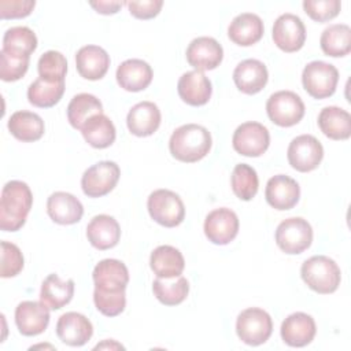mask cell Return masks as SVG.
Masks as SVG:
<instances>
[{
	"mask_svg": "<svg viewBox=\"0 0 351 351\" xmlns=\"http://www.w3.org/2000/svg\"><path fill=\"white\" fill-rule=\"evenodd\" d=\"M33 204V193L29 185L19 180L4 184L0 199V228L4 232L19 230L27 218Z\"/></svg>",
	"mask_w": 351,
	"mask_h": 351,
	"instance_id": "6da1fadb",
	"label": "cell"
},
{
	"mask_svg": "<svg viewBox=\"0 0 351 351\" xmlns=\"http://www.w3.org/2000/svg\"><path fill=\"white\" fill-rule=\"evenodd\" d=\"M213 138L210 132L197 123H186L177 128L169 140V149L173 158L185 163H195L203 159L211 149Z\"/></svg>",
	"mask_w": 351,
	"mask_h": 351,
	"instance_id": "7a4b0ae2",
	"label": "cell"
},
{
	"mask_svg": "<svg viewBox=\"0 0 351 351\" xmlns=\"http://www.w3.org/2000/svg\"><path fill=\"white\" fill-rule=\"evenodd\" d=\"M302 280L317 293H333L341 281V271L337 263L326 255H314L306 259L300 267Z\"/></svg>",
	"mask_w": 351,
	"mask_h": 351,
	"instance_id": "3957f363",
	"label": "cell"
},
{
	"mask_svg": "<svg viewBox=\"0 0 351 351\" xmlns=\"http://www.w3.org/2000/svg\"><path fill=\"white\" fill-rule=\"evenodd\" d=\"M273 332V321L267 311L259 307H248L237 315L236 333L248 346H261L269 340Z\"/></svg>",
	"mask_w": 351,
	"mask_h": 351,
	"instance_id": "277c9868",
	"label": "cell"
},
{
	"mask_svg": "<svg viewBox=\"0 0 351 351\" xmlns=\"http://www.w3.org/2000/svg\"><path fill=\"white\" fill-rule=\"evenodd\" d=\"M151 218L162 226H178L185 218V206L181 197L170 189H156L147 200Z\"/></svg>",
	"mask_w": 351,
	"mask_h": 351,
	"instance_id": "5b68a950",
	"label": "cell"
},
{
	"mask_svg": "<svg viewBox=\"0 0 351 351\" xmlns=\"http://www.w3.org/2000/svg\"><path fill=\"white\" fill-rule=\"evenodd\" d=\"M313 243V228L302 217H291L280 222L276 229V244L289 255L306 251Z\"/></svg>",
	"mask_w": 351,
	"mask_h": 351,
	"instance_id": "8992f818",
	"label": "cell"
},
{
	"mask_svg": "<svg viewBox=\"0 0 351 351\" xmlns=\"http://www.w3.org/2000/svg\"><path fill=\"white\" fill-rule=\"evenodd\" d=\"M339 82L337 69L322 60L307 63L302 73V84L304 90L314 99H326L336 90Z\"/></svg>",
	"mask_w": 351,
	"mask_h": 351,
	"instance_id": "52a82bcc",
	"label": "cell"
},
{
	"mask_svg": "<svg viewBox=\"0 0 351 351\" xmlns=\"http://www.w3.org/2000/svg\"><path fill=\"white\" fill-rule=\"evenodd\" d=\"M304 103L299 95L292 90H278L270 95L266 103L269 119L282 128H289L304 117Z\"/></svg>",
	"mask_w": 351,
	"mask_h": 351,
	"instance_id": "ba28073f",
	"label": "cell"
},
{
	"mask_svg": "<svg viewBox=\"0 0 351 351\" xmlns=\"http://www.w3.org/2000/svg\"><path fill=\"white\" fill-rule=\"evenodd\" d=\"M121 170L115 162H97L84 171L81 177L82 192L88 197H101L115 188Z\"/></svg>",
	"mask_w": 351,
	"mask_h": 351,
	"instance_id": "9c48e42d",
	"label": "cell"
},
{
	"mask_svg": "<svg viewBox=\"0 0 351 351\" xmlns=\"http://www.w3.org/2000/svg\"><path fill=\"white\" fill-rule=\"evenodd\" d=\"M233 149L248 158L263 155L270 145V133L267 128L259 122H244L239 125L232 137Z\"/></svg>",
	"mask_w": 351,
	"mask_h": 351,
	"instance_id": "30bf717a",
	"label": "cell"
},
{
	"mask_svg": "<svg viewBox=\"0 0 351 351\" xmlns=\"http://www.w3.org/2000/svg\"><path fill=\"white\" fill-rule=\"evenodd\" d=\"M287 158L292 169L300 173L313 171L324 158V147L314 136L300 134L289 143Z\"/></svg>",
	"mask_w": 351,
	"mask_h": 351,
	"instance_id": "8fae6325",
	"label": "cell"
},
{
	"mask_svg": "<svg viewBox=\"0 0 351 351\" xmlns=\"http://www.w3.org/2000/svg\"><path fill=\"white\" fill-rule=\"evenodd\" d=\"M239 226L237 214L228 207H219L207 214L203 229L208 241L217 245H225L236 239Z\"/></svg>",
	"mask_w": 351,
	"mask_h": 351,
	"instance_id": "7c38bea8",
	"label": "cell"
},
{
	"mask_svg": "<svg viewBox=\"0 0 351 351\" xmlns=\"http://www.w3.org/2000/svg\"><path fill=\"white\" fill-rule=\"evenodd\" d=\"M271 37L281 51L296 52L302 49L306 41L304 23L298 15L285 12L274 21Z\"/></svg>",
	"mask_w": 351,
	"mask_h": 351,
	"instance_id": "4fadbf2b",
	"label": "cell"
},
{
	"mask_svg": "<svg viewBox=\"0 0 351 351\" xmlns=\"http://www.w3.org/2000/svg\"><path fill=\"white\" fill-rule=\"evenodd\" d=\"M186 60L197 71L217 69L223 58L222 45L213 37L193 38L186 48Z\"/></svg>",
	"mask_w": 351,
	"mask_h": 351,
	"instance_id": "5bb4252c",
	"label": "cell"
},
{
	"mask_svg": "<svg viewBox=\"0 0 351 351\" xmlns=\"http://www.w3.org/2000/svg\"><path fill=\"white\" fill-rule=\"evenodd\" d=\"M49 308L40 300H23L15 308V324L21 335L37 336L49 324Z\"/></svg>",
	"mask_w": 351,
	"mask_h": 351,
	"instance_id": "9a60e30c",
	"label": "cell"
},
{
	"mask_svg": "<svg viewBox=\"0 0 351 351\" xmlns=\"http://www.w3.org/2000/svg\"><path fill=\"white\" fill-rule=\"evenodd\" d=\"M56 335L62 343L71 347H81L90 340L93 325L84 314L69 311L59 317L56 322Z\"/></svg>",
	"mask_w": 351,
	"mask_h": 351,
	"instance_id": "2e32d148",
	"label": "cell"
},
{
	"mask_svg": "<svg viewBox=\"0 0 351 351\" xmlns=\"http://www.w3.org/2000/svg\"><path fill=\"white\" fill-rule=\"evenodd\" d=\"M265 197L276 210H291L299 202L300 186L293 178L285 174H277L269 178L265 188Z\"/></svg>",
	"mask_w": 351,
	"mask_h": 351,
	"instance_id": "e0dca14e",
	"label": "cell"
},
{
	"mask_svg": "<svg viewBox=\"0 0 351 351\" xmlns=\"http://www.w3.org/2000/svg\"><path fill=\"white\" fill-rule=\"evenodd\" d=\"M280 333L282 341L289 347H304L315 337V321L306 313H292L282 321Z\"/></svg>",
	"mask_w": 351,
	"mask_h": 351,
	"instance_id": "ac0fdd59",
	"label": "cell"
},
{
	"mask_svg": "<svg viewBox=\"0 0 351 351\" xmlns=\"http://www.w3.org/2000/svg\"><path fill=\"white\" fill-rule=\"evenodd\" d=\"M177 92L181 100L189 106L199 107L208 103L213 86L211 81L203 71L192 70L184 73L177 84Z\"/></svg>",
	"mask_w": 351,
	"mask_h": 351,
	"instance_id": "d6986e66",
	"label": "cell"
},
{
	"mask_svg": "<svg viewBox=\"0 0 351 351\" xmlns=\"http://www.w3.org/2000/svg\"><path fill=\"white\" fill-rule=\"evenodd\" d=\"M162 115L159 107L148 100L134 104L126 117V125L132 134L147 137L154 134L160 126Z\"/></svg>",
	"mask_w": 351,
	"mask_h": 351,
	"instance_id": "ffe728a7",
	"label": "cell"
},
{
	"mask_svg": "<svg viewBox=\"0 0 351 351\" xmlns=\"http://www.w3.org/2000/svg\"><path fill=\"white\" fill-rule=\"evenodd\" d=\"M75 67L82 78L100 80L110 67V55L99 45L81 47L75 53Z\"/></svg>",
	"mask_w": 351,
	"mask_h": 351,
	"instance_id": "44dd1931",
	"label": "cell"
},
{
	"mask_svg": "<svg viewBox=\"0 0 351 351\" xmlns=\"http://www.w3.org/2000/svg\"><path fill=\"white\" fill-rule=\"evenodd\" d=\"M269 80L266 66L258 59H245L240 62L233 71V81L237 89L245 95L261 92Z\"/></svg>",
	"mask_w": 351,
	"mask_h": 351,
	"instance_id": "7402d4cb",
	"label": "cell"
},
{
	"mask_svg": "<svg viewBox=\"0 0 351 351\" xmlns=\"http://www.w3.org/2000/svg\"><path fill=\"white\" fill-rule=\"evenodd\" d=\"M92 278L95 288L103 291H125L129 282V271L123 262L107 258L95 266Z\"/></svg>",
	"mask_w": 351,
	"mask_h": 351,
	"instance_id": "603a6c76",
	"label": "cell"
},
{
	"mask_svg": "<svg viewBox=\"0 0 351 351\" xmlns=\"http://www.w3.org/2000/svg\"><path fill=\"white\" fill-rule=\"evenodd\" d=\"M47 213L59 225H73L82 218L84 206L74 195L58 191L48 197Z\"/></svg>",
	"mask_w": 351,
	"mask_h": 351,
	"instance_id": "cb8c5ba5",
	"label": "cell"
},
{
	"mask_svg": "<svg viewBox=\"0 0 351 351\" xmlns=\"http://www.w3.org/2000/svg\"><path fill=\"white\" fill-rule=\"evenodd\" d=\"M117 82L128 92H140L148 88L154 73L151 66L141 59H128L117 69Z\"/></svg>",
	"mask_w": 351,
	"mask_h": 351,
	"instance_id": "d4e9b609",
	"label": "cell"
},
{
	"mask_svg": "<svg viewBox=\"0 0 351 351\" xmlns=\"http://www.w3.org/2000/svg\"><path fill=\"white\" fill-rule=\"evenodd\" d=\"M86 237L97 250H110L121 239V228L117 219L107 214L95 215L86 226Z\"/></svg>",
	"mask_w": 351,
	"mask_h": 351,
	"instance_id": "484cf974",
	"label": "cell"
},
{
	"mask_svg": "<svg viewBox=\"0 0 351 351\" xmlns=\"http://www.w3.org/2000/svg\"><path fill=\"white\" fill-rule=\"evenodd\" d=\"M265 27L261 16L252 12H243L234 16L228 27L230 41L240 47L256 44L263 36Z\"/></svg>",
	"mask_w": 351,
	"mask_h": 351,
	"instance_id": "4316f807",
	"label": "cell"
},
{
	"mask_svg": "<svg viewBox=\"0 0 351 351\" xmlns=\"http://www.w3.org/2000/svg\"><path fill=\"white\" fill-rule=\"evenodd\" d=\"M149 266L159 278L180 277L185 267V259L173 245H159L149 256Z\"/></svg>",
	"mask_w": 351,
	"mask_h": 351,
	"instance_id": "83f0119b",
	"label": "cell"
},
{
	"mask_svg": "<svg viewBox=\"0 0 351 351\" xmlns=\"http://www.w3.org/2000/svg\"><path fill=\"white\" fill-rule=\"evenodd\" d=\"M319 130L332 140H347L351 136V115L348 111L329 106L321 110L318 114Z\"/></svg>",
	"mask_w": 351,
	"mask_h": 351,
	"instance_id": "f1b7e54d",
	"label": "cell"
},
{
	"mask_svg": "<svg viewBox=\"0 0 351 351\" xmlns=\"http://www.w3.org/2000/svg\"><path fill=\"white\" fill-rule=\"evenodd\" d=\"M10 133L19 141L33 143L43 137L45 125L43 118L32 111H16L8 119Z\"/></svg>",
	"mask_w": 351,
	"mask_h": 351,
	"instance_id": "f546056e",
	"label": "cell"
},
{
	"mask_svg": "<svg viewBox=\"0 0 351 351\" xmlns=\"http://www.w3.org/2000/svg\"><path fill=\"white\" fill-rule=\"evenodd\" d=\"M74 295V281L70 278L67 281H62L56 273L48 274L40 291V300L49 310H59L69 304Z\"/></svg>",
	"mask_w": 351,
	"mask_h": 351,
	"instance_id": "4dcf8cb0",
	"label": "cell"
},
{
	"mask_svg": "<svg viewBox=\"0 0 351 351\" xmlns=\"http://www.w3.org/2000/svg\"><path fill=\"white\" fill-rule=\"evenodd\" d=\"M81 133L85 141L97 149L110 147L117 137V130L112 121L104 114H97L89 118L81 128Z\"/></svg>",
	"mask_w": 351,
	"mask_h": 351,
	"instance_id": "1f68e13d",
	"label": "cell"
},
{
	"mask_svg": "<svg viewBox=\"0 0 351 351\" xmlns=\"http://www.w3.org/2000/svg\"><path fill=\"white\" fill-rule=\"evenodd\" d=\"M321 49L332 58H341L351 51V27L346 23H333L324 29L319 38Z\"/></svg>",
	"mask_w": 351,
	"mask_h": 351,
	"instance_id": "d6a6232c",
	"label": "cell"
},
{
	"mask_svg": "<svg viewBox=\"0 0 351 351\" xmlns=\"http://www.w3.org/2000/svg\"><path fill=\"white\" fill-rule=\"evenodd\" d=\"M103 114L101 101L90 93L75 95L67 106V121L74 129L81 130L84 123L93 115Z\"/></svg>",
	"mask_w": 351,
	"mask_h": 351,
	"instance_id": "836d02e7",
	"label": "cell"
},
{
	"mask_svg": "<svg viewBox=\"0 0 351 351\" xmlns=\"http://www.w3.org/2000/svg\"><path fill=\"white\" fill-rule=\"evenodd\" d=\"M152 292L165 306H177L182 303L189 293V282L185 277L156 278L152 282Z\"/></svg>",
	"mask_w": 351,
	"mask_h": 351,
	"instance_id": "e575fe53",
	"label": "cell"
},
{
	"mask_svg": "<svg viewBox=\"0 0 351 351\" xmlns=\"http://www.w3.org/2000/svg\"><path fill=\"white\" fill-rule=\"evenodd\" d=\"M37 48V37L27 26H12L3 36L1 49L19 56H29Z\"/></svg>",
	"mask_w": 351,
	"mask_h": 351,
	"instance_id": "d590c367",
	"label": "cell"
},
{
	"mask_svg": "<svg viewBox=\"0 0 351 351\" xmlns=\"http://www.w3.org/2000/svg\"><path fill=\"white\" fill-rule=\"evenodd\" d=\"M64 93V82H48L40 77L27 88V100L34 107L49 108L59 103Z\"/></svg>",
	"mask_w": 351,
	"mask_h": 351,
	"instance_id": "8d00e7d4",
	"label": "cell"
},
{
	"mask_svg": "<svg viewBox=\"0 0 351 351\" xmlns=\"http://www.w3.org/2000/svg\"><path fill=\"white\" fill-rule=\"evenodd\" d=\"M230 185L233 193L240 200H251L256 195L259 188V178L256 170L247 163L236 165L230 176Z\"/></svg>",
	"mask_w": 351,
	"mask_h": 351,
	"instance_id": "74e56055",
	"label": "cell"
},
{
	"mask_svg": "<svg viewBox=\"0 0 351 351\" xmlns=\"http://www.w3.org/2000/svg\"><path fill=\"white\" fill-rule=\"evenodd\" d=\"M38 75L41 80L48 82H64L67 73V60L59 51L44 52L37 63Z\"/></svg>",
	"mask_w": 351,
	"mask_h": 351,
	"instance_id": "f35d334b",
	"label": "cell"
},
{
	"mask_svg": "<svg viewBox=\"0 0 351 351\" xmlns=\"http://www.w3.org/2000/svg\"><path fill=\"white\" fill-rule=\"evenodd\" d=\"M93 302L96 308L106 317H117L126 307L125 291H103L95 288Z\"/></svg>",
	"mask_w": 351,
	"mask_h": 351,
	"instance_id": "ab89813d",
	"label": "cell"
},
{
	"mask_svg": "<svg viewBox=\"0 0 351 351\" xmlns=\"http://www.w3.org/2000/svg\"><path fill=\"white\" fill-rule=\"evenodd\" d=\"M29 56L12 55L5 51H0V78L5 82H14L21 80L29 69Z\"/></svg>",
	"mask_w": 351,
	"mask_h": 351,
	"instance_id": "60d3db41",
	"label": "cell"
},
{
	"mask_svg": "<svg viewBox=\"0 0 351 351\" xmlns=\"http://www.w3.org/2000/svg\"><path fill=\"white\" fill-rule=\"evenodd\" d=\"M304 12L315 22H328L336 18L341 10L339 0H304Z\"/></svg>",
	"mask_w": 351,
	"mask_h": 351,
	"instance_id": "b9f144b4",
	"label": "cell"
},
{
	"mask_svg": "<svg viewBox=\"0 0 351 351\" xmlns=\"http://www.w3.org/2000/svg\"><path fill=\"white\" fill-rule=\"evenodd\" d=\"M23 255L18 245L8 241H1V270L3 278L15 277L23 269Z\"/></svg>",
	"mask_w": 351,
	"mask_h": 351,
	"instance_id": "7bdbcfd3",
	"label": "cell"
},
{
	"mask_svg": "<svg viewBox=\"0 0 351 351\" xmlns=\"http://www.w3.org/2000/svg\"><path fill=\"white\" fill-rule=\"evenodd\" d=\"M36 5L34 0H0V18L16 19L30 15Z\"/></svg>",
	"mask_w": 351,
	"mask_h": 351,
	"instance_id": "ee69618b",
	"label": "cell"
},
{
	"mask_svg": "<svg viewBox=\"0 0 351 351\" xmlns=\"http://www.w3.org/2000/svg\"><path fill=\"white\" fill-rule=\"evenodd\" d=\"M129 12L137 19H151L156 16L163 5L162 0H141V1H128Z\"/></svg>",
	"mask_w": 351,
	"mask_h": 351,
	"instance_id": "f6af8a7d",
	"label": "cell"
},
{
	"mask_svg": "<svg viewBox=\"0 0 351 351\" xmlns=\"http://www.w3.org/2000/svg\"><path fill=\"white\" fill-rule=\"evenodd\" d=\"M89 5L95 8V11L99 14L111 15V14H117L123 5V3L122 1H89Z\"/></svg>",
	"mask_w": 351,
	"mask_h": 351,
	"instance_id": "bcb514c9",
	"label": "cell"
},
{
	"mask_svg": "<svg viewBox=\"0 0 351 351\" xmlns=\"http://www.w3.org/2000/svg\"><path fill=\"white\" fill-rule=\"evenodd\" d=\"M99 348H122L123 350L125 347L122 344L114 341V340H104L103 343L95 346V350H99Z\"/></svg>",
	"mask_w": 351,
	"mask_h": 351,
	"instance_id": "7dc6e473",
	"label": "cell"
}]
</instances>
